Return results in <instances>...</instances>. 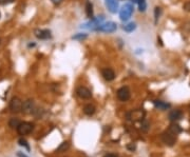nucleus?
<instances>
[{"mask_svg": "<svg viewBox=\"0 0 190 157\" xmlns=\"http://www.w3.org/2000/svg\"><path fill=\"white\" fill-rule=\"evenodd\" d=\"M87 36H88V35L85 34V33H79V34H76L75 36H73L72 39H74V40H82V39H86Z\"/></svg>", "mask_w": 190, "mask_h": 157, "instance_id": "24", "label": "nucleus"}, {"mask_svg": "<svg viewBox=\"0 0 190 157\" xmlns=\"http://www.w3.org/2000/svg\"><path fill=\"white\" fill-rule=\"evenodd\" d=\"M182 117H183V112L179 110V109H177V110H172L169 113V119L171 121H173V122L182 119Z\"/></svg>", "mask_w": 190, "mask_h": 157, "instance_id": "14", "label": "nucleus"}, {"mask_svg": "<svg viewBox=\"0 0 190 157\" xmlns=\"http://www.w3.org/2000/svg\"><path fill=\"white\" fill-rule=\"evenodd\" d=\"M52 2H53L54 4H55V6H58V4H60L61 2L63 1V0H51Z\"/></svg>", "mask_w": 190, "mask_h": 157, "instance_id": "30", "label": "nucleus"}, {"mask_svg": "<svg viewBox=\"0 0 190 157\" xmlns=\"http://www.w3.org/2000/svg\"><path fill=\"white\" fill-rule=\"evenodd\" d=\"M133 6L131 3H126L120 11V18L122 21H127L131 18L133 14Z\"/></svg>", "mask_w": 190, "mask_h": 157, "instance_id": "2", "label": "nucleus"}, {"mask_svg": "<svg viewBox=\"0 0 190 157\" xmlns=\"http://www.w3.org/2000/svg\"><path fill=\"white\" fill-rule=\"evenodd\" d=\"M149 128H150V123H149L146 119H142L141 121V130L142 131V132H148Z\"/></svg>", "mask_w": 190, "mask_h": 157, "instance_id": "21", "label": "nucleus"}, {"mask_svg": "<svg viewBox=\"0 0 190 157\" xmlns=\"http://www.w3.org/2000/svg\"><path fill=\"white\" fill-rule=\"evenodd\" d=\"M103 20H104V17H103V16H101V18H99V17L94 18V17H93V18L91 19V21H90V22L86 23V24L84 25V28H92V30H96V28L101 24Z\"/></svg>", "mask_w": 190, "mask_h": 157, "instance_id": "10", "label": "nucleus"}, {"mask_svg": "<svg viewBox=\"0 0 190 157\" xmlns=\"http://www.w3.org/2000/svg\"><path fill=\"white\" fill-rule=\"evenodd\" d=\"M20 125V120L18 118H11L9 121V125L12 129H17V127Z\"/></svg>", "mask_w": 190, "mask_h": 157, "instance_id": "20", "label": "nucleus"}, {"mask_svg": "<svg viewBox=\"0 0 190 157\" xmlns=\"http://www.w3.org/2000/svg\"><path fill=\"white\" fill-rule=\"evenodd\" d=\"M10 110L12 113H20L22 110V100L18 97H13L10 101Z\"/></svg>", "mask_w": 190, "mask_h": 157, "instance_id": "4", "label": "nucleus"}, {"mask_svg": "<svg viewBox=\"0 0 190 157\" xmlns=\"http://www.w3.org/2000/svg\"><path fill=\"white\" fill-rule=\"evenodd\" d=\"M34 35L38 38V39L46 40V39H49V38H51V31L36 28V30L34 31Z\"/></svg>", "mask_w": 190, "mask_h": 157, "instance_id": "11", "label": "nucleus"}, {"mask_svg": "<svg viewBox=\"0 0 190 157\" xmlns=\"http://www.w3.org/2000/svg\"><path fill=\"white\" fill-rule=\"evenodd\" d=\"M101 75L107 81H112L115 78V72L110 68H104L101 70Z\"/></svg>", "mask_w": 190, "mask_h": 157, "instance_id": "12", "label": "nucleus"}, {"mask_svg": "<svg viewBox=\"0 0 190 157\" xmlns=\"http://www.w3.org/2000/svg\"><path fill=\"white\" fill-rule=\"evenodd\" d=\"M69 148H70V144H69L68 141H65V142H63V144H61L60 146L58 147V148H57L56 152H57V153H61V152H66Z\"/></svg>", "mask_w": 190, "mask_h": 157, "instance_id": "19", "label": "nucleus"}, {"mask_svg": "<svg viewBox=\"0 0 190 157\" xmlns=\"http://www.w3.org/2000/svg\"><path fill=\"white\" fill-rule=\"evenodd\" d=\"M17 156H18V157H28L27 155H25V154L21 153V152H18V153H17Z\"/></svg>", "mask_w": 190, "mask_h": 157, "instance_id": "31", "label": "nucleus"}, {"mask_svg": "<svg viewBox=\"0 0 190 157\" xmlns=\"http://www.w3.org/2000/svg\"><path fill=\"white\" fill-rule=\"evenodd\" d=\"M127 149L128 150H130V151H134V150L135 149H136V146H135V144H128V146H127Z\"/></svg>", "mask_w": 190, "mask_h": 157, "instance_id": "28", "label": "nucleus"}, {"mask_svg": "<svg viewBox=\"0 0 190 157\" xmlns=\"http://www.w3.org/2000/svg\"><path fill=\"white\" fill-rule=\"evenodd\" d=\"M130 96H131V92L128 87H122L117 90V98L120 101H128L130 99Z\"/></svg>", "mask_w": 190, "mask_h": 157, "instance_id": "8", "label": "nucleus"}, {"mask_svg": "<svg viewBox=\"0 0 190 157\" xmlns=\"http://www.w3.org/2000/svg\"><path fill=\"white\" fill-rule=\"evenodd\" d=\"M36 111V107H35V102L33 99H28L25 102H22V110L25 114H33Z\"/></svg>", "mask_w": 190, "mask_h": 157, "instance_id": "7", "label": "nucleus"}, {"mask_svg": "<svg viewBox=\"0 0 190 157\" xmlns=\"http://www.w3.org/2000/svg\"><path fill=\"white\" fill-rule=\"evenodd\" d=\"M106 6L111 13L115 14L118 9V1L117 0H106Z\"/></svg>", "mask_w": 190, "mask_h": 157, "instance_id": "13", "label": "nucleus"}, {"mask_svg": "<svg viewBox=\"0 0 190 157\" xmlns=\"http://www.w3.org/2000/svg\"><path fill=\"white\" fill-rule=\"evenodd\" d=\"M15 0H0V4H2V6H4V4H10L12 3V2H14Z\"/></svg>", "mask_w": 190, "mask_h": 157, "instance_id": "27", "label": "nucleus"}, {"mask_svg": "<svg viewBox=\"0 0 190 157\" xmlns=\"http://www.w3.org/2000/svg\"><path fill=\"white\" fill-rule=\"evenodd\" d=\"M154 106H155V108H158V110H167V109L170 108V104L169 103H166V102L162 101V100H154L153 101Z\"/></svg>", "mask_w": 190, "mask_h": 157, "instance_id": "15", "label": "nucleus"}, {"mask_svg": "<svg viewBox=\"0 0 190 157\" xmlns=\"http://www.w3.org/2000/svg\"><path fill=\"white\" fill-rule=\"evenodd\" d=\"M162 141L164 142L165 144L169 147H172L173 144H175V140H177V135H174L173 133H171L170 131H166L162 134L161 136Z\"/></svg>", "mask_w": 190, "mask_h": 157, "instance_id": "3", "label": "nucleus"}, {"mask_svg": "<svg viewBox=\"0 0 190 157\" xmlns=\"http://www.w3.org/2000/svg\"><path fill=\"white\" fill-rule=\"evenodd\" d=\"M161 13H162V9H161V8H158V6H156L155 9H154V19H155V23L158 22V18H160V16H161Z\"/></svg>", "mask_w": 190, "mask_h": 157, "instance_id": "25", "label": "nucleus"}, {"mask_svg": "<svg viewBox=\"0 0 190 157\" xmlns=\"http://www.w3.org/2000/svg\"><path fill=\"white\" fill-rule=\"evenodd\" d=\"M116 28H117L116 23L112 22V21H109V22L101 24L95 31H99V32H104V33H113L116 31Z\"/></svg>", "mask_w": 190, "mask_h": 157, "instance_id": "6", "label": "nucleus"}, {"mask_svg": "<svg viewBox=\"0 0 190 157\" xmlns=\"http://www.w3.org/2000/svg\"><path fill=\"white\" fill-rule=\"evenodd\" d=\"M0 17H1V14H0Z\"/></svg>", "mask_w": 190, "mask_h": 157, "instance_id": "34", "label": "nucleus"}, {"mask_svg": "<svg viewBox=\"0 0 190 157\" xmlns=\"http://www.w3.org/2000/svg\"><path fill=\"white\" fill-rule=\"evenodd\" d=\"M135 28H136V24H135L134 22H130L124 27V30H125L127 33H131L135 30Z\"/></svg>", "mask_w": 190, "mask_h": 157, "instance_id": "22", "label": "nucleus"}, {"mask_svg": "<svg viewBox=\"0 0 190 157\" xmlns=\"http://www.w3.org/2000/svg\"><path fill=\"white\" fill-rule=\"evenodd\" d=\"M34 129V125L31 122H20V125L17 127V132L19 135H28Z\"/></svg>", "mask_w": 190, "mask_h": 157, "instance_id": "5", "label": "nucleus"}, {"mask_svg": "<svg viewBox=\"0 0 190 157\" xmlns=\"http://www.w3.org/2000/svg\"><path fill=\"white\" fill-rule=\"evenodd\" d=\"M95 107L93 106V104H91V103H88V104H86V106L84 107V112H85V114L86 115H88V116H92L93 114L95 113Z\"/></svg>", "mask_w": 190, "mask_h": 157, "instance_id": "16", "label": "nucleus"}, {"mask_svg": "<svg viewBox=\"0 0 190 157\" xmlns=\"http://www.w3.org/2000/svg\"><path fill=\"white\" fill-rule=\"evenodd\" d=\"M104 157H116V155H115V154L110 153V154H107V155L104 156Z\"/></svg>", "mask_w": 190, "mask_h": 157, "instance_id": "32", "label": "nucleus"}, {"mask_svg": "<svg viewBox=\"0 0 190 157\" xmlns=\"http://www.w3.org/2000/svg\"><path fill=\"white\" fill-rule=\"evenodd\" d=\"M0 43H1V39H0Z\"/></svg>", "mask_w": 190, "mask_h": 157, "instance_id": "33", "label": "nucleus"}, {"mask_svg": "<svg viewBox=\"0 0 190 157\" xmlns=\"http://www.w3.org/2000/svg\"><path fill=\"white\" fill-rule=\"evenodd\" d=\"M86 14L89 18H93V6L89 0L86 1Z\"/></svg>", "mask_w": 190, "mask_h": 157, "instance_id": "17", "label": "nucleus"}, {"mask_svg": "<svg viewBox=\"0 0 190 157\" xmlns=\"http://www.w3.org/2000/svg\"><path fill=\"white\" fill-rule=\"evenodd\" d=\"M19 144H20L21 147H25L28 150H30V147H28V142H27V140H25L23 138H20L19 139Z\"/></svg>", "mask_w": 190, "mask_h": 157, "instance_id": "26", "label": "nucleus"}, {"mask_svg": "<svg viewBox=\"0 0 190 157\" xmlns=\"http://www.w3.org/2000/svg\"><path fill=\"white\" fill-rule=\"evenodd\" d=\"M137 4H139V11H141V12H145V9H146V8H147L146 0H139Z\"/></svg>", "mask_w": 190, "mask_h": 157, "instance_id": "23", "label": "nucleus"}, {"mask_svg": "<svg viewBox=\"0 0 190 157\" xmlns=\"http://www.w3.org/2000/svg\"><path fill=\"white\" fill-rule=\"evenodd\" d=\"M183 8H184L185 11L190 12V1H187L186 3L184 4V6H183Z\"/></svg>", "mask_w": 190, "mask_h": 157, "instance_id": "29", "label": "nucleus"}, {"mask_svg": "<svg viewBox=\"0 0 190 157\" xmlns=\"http://www.w3.org/2000/svg\"><path fill=\"white\" fill-rule=\"evenodd\" d=\"M76 94L82 99H90L92 97V92L86 87H78L76 89Z\"/></svg>", "mask_w": 190, "mask_h": 157, "instance_id": "9", "label": "nucleus"}, {"mask_svg": "<svg viewBox=\"0 0 190 157\" xmlns=\"http://www.w3.org/2000/svg\"><path fill=\"white\" fill-rule=\"evenodd\" d=\"M145 115H146V113L142 109H137V110H132L128 112L126 114V118L129 121L135 122V121H142V119H145Z\"/></svg>", "mask_w": 190, "mask_h": 157, "instance_id": "1", "label": "nucleus"}, {"mask_svg": "<svg viewBox=\"0 0 190 157\" xmlns=\"http://www.w3.org/2000/svg\"><path fill=\"white\" fill-rule=\"evenodd\" d=\"M168 131H170V132L173 133L174 135H179L180 133H182V128H180L177 123L174 122V123H172V125H170Z\"/></svg>", "mask_w": 190, "mask_h": 157, "instance_id": "18", "label": "nucleus"}]
</instances>
